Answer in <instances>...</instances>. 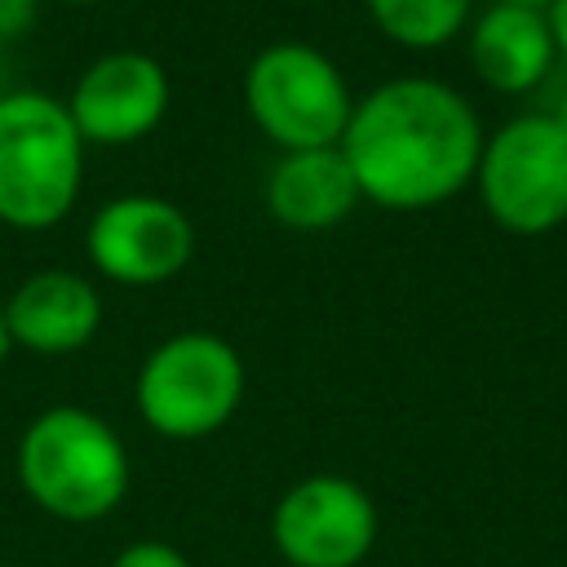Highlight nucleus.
Instances as JSON below:
<instances>
[{
	"instance_id": "obj_1",
	"label": "nucleus",
	"mask_w": 567,
	"mask_h": 567,
	"mask_svg": "<svg viewBox=\"0 0 567 567\" xmlns=\"http://www.w3.org/2000/svg\"><path fill=\"white\" fill-rule=\"evenodd\" d=\"M483 137L461 89L434 75H394L354 97L337 146L368 204L425 213L474 182Z\"/></svg>"
},
{
	"instance_id": "obj_2",
	"label": "nucleus",
	"mask_w": 567,
	"mask_h": 567,
	"mask_svg": "<svg viewBox=\"0 0 567 567\" xmlns=\"http://www.w3.org/2000/svg\"><path fill=\"white\" fill-rule=\"evenodd\" d=\"M18 487L58 523H102L128 496V447L89 408L53 403L27 421L13 452Z\"/></svg>"
},
{
	"instance_id": "obj_3",
	"label": "nucleus",
	"mask_w": 567,
	"mask_h": 567,
	"mask_svg": "<svg viewBox=\"0 0 567 567\" xmlns=\"http://www.w3.org/2000/svg\"><path fill=\"white\" fill-rule=\"evenodd\" d=\"M84 182V137L62 97L40 89L0 93V221L9 230L58 226Z\"/></svg>"
},
{
	"instance_id": "obj_4",
	"label": "nucleus",
	"mask_w": 567,
	"mask_h": 567,
	"mask_svg": "<svg viewBox=\"0 0 567 567\" xmlns=\"http://www.w3.org/2000/svg\"><path fill=\"white\" fill-rule=\"evenodd\" d=\"M244 359L239 350L204 328L164 337L137 368L133 399L142 421L177 443L217 434L244 403Z\"/></svg>"
},
{
	"instance_id": "obj_5",
	"label": "nucleus",
	"mask_w": 567,
	"mask_h": 567,
	"mask_svg": "<svg viewBox=\"0 0 567 567\" xmlns=\"http://www.w3.org/2000/svg\"><path fill=\"white\" fill-rule=\"evenodd\" d=\"M244 106L261 137L279 151H310L341 142L354 93L319 44L275 40L257 49L244 71Z\"/></svg>"
},
{
	"instance_id": "obj_6",
	"label": "nucleus",
	"mask_w": 567,
	"mask_h": 567,
	"mask_svg": "<svg viewBox=\"0 0 567 567\" xmlns=\"http://www.w3.org/2000/svg\"><path fill=\"white\" fill-rule=\"evenodd\" d=\"M487 217L509 235H549L567 221V133L549 111L505 120L483 137L474 168Z\"/></svg>"
},
{
	"instance_id": "obj_7",
	"label": "nucleus",
	"mask_w": 567,
	"mask_h": 567,
	"mask_svg": "<svg viewBox=\"0 0 567 567\" xmlns=\"http://www.w3.org/2000/svg\"><path fill=\"white\" fill-rule=\"evenodd\" d=\"M377 532L372 496L346 474H306L270 509V545L288 567H359Z\"/></svg>"
},
{
	"instance_id": "obj_8",
	"label": "nucleus",
	"mask_w": 567,
	"mask_h": 567,
	"mask_svg": "<svg viewBox=\"0 0 567 567\" xmlns=\"http://www.w3.org/2000/svg\"><path fill=\"white\" fill-rule=\"evenodd\" d=\"M89 266L124 288H155L177 279L195 257L190 217L164 195H115L106 199L84 230Z\"/></svg>"
},
{
	"instance_id": "obj_9",
	"label": "nucleus",
	"mask_w": 567,
	"mask_h": 567,
	"mask_svg": "<svg viewBox=\"0 0 567 567\" xmlns=\"http://www.w3.org/2000/svg\"><path fill=\"white\" fill-rule=\"evenodd\" d=\"M168 102H173V89L159 58L142 49H111L80 71L66 97V111L84 146H128L159 128V120L168 115Z\"/></svg>"
},
{
	"instance_id": "obj_10",
	"label": "nucleus",
	"mask_w": 567,
	"mask_h": 567,
	"mask_svg": "<svg viewBox=\"0 0 567 567\" xmlns=\"http://www.w3.org/2000/svg\"><path fill=\"white\" fill-rule=\"evenodd\" d=\"M4 328L18 350L75 354L102 328V292L80 270L66 266L35 270L4 297Z\"/></svg>"
},
{
	"instance_id": "obj_11",
	"label": "nucleus",
	"mask_w": 567,
	"mask_h": 567,
	"mask_svg": "<svg viewBox=\"0 0 567 567\" xmlns=\"http://www.w3.org/2000/svg\"><path fill=\"white\" fill-rule=\"evenodd\" d=\"M266 213L297 235H323L341 226L354 204L363 199L341 146H310V151H279L266 173Z\"/></svg>"
},
{
	"instance_id": "obj_12",
	"label": "nucleus",
	"mask_w": 567,
	"mask_h": 567,
	"mask_svg": "<svg viewBox=\"0 0 567 567\" xmlns=\"http://www.w3.org/2000/svg\"><path fill=\"white\" fill-rule=\"evenodd\" d=\"M558 62V44L545 9L492 0L470 18V66L496 93H532Z\"/></svg>"
},
{
	"instance_id": "obj_13",
	"label": "nucleus",
	"mask_w": 567,
	"mask_h": 567,
	"mask_svg": "<svg viewBox=\"0 0 567 567\" xmlns=\"http://www.w3.org/2000/svg\"><path fill=\"white\" fill-rule=\"evenodd\" d=\"M363 9L372 27L403 49H439L474 18V0H363Z\"/></svg>"
},
{
	"instance_id": "obj_14",
	"label": "nucleus",
	"mask_w": 567,
	"mask_h": 567,
	"mask_svg": "<svg viewBox=\"0 0 567 567\" xmlns=\"http://www.w3.org/2000/svg\"><path fill=\"white\" fill-rule=\"evenodd\" d=\"M111 567H190V558L168 540H128Z\"/></svg>"
},
{
	"instance_id": "obj_15",
	"label": "nucleus",
	"mask_w": 567,
	"mask_h": 567,
	"mask_svg": "<svg viewBox=\"0 0 567 567\" xmlns=\"http://www.w3.org/2000/svg\"><path fill=\"white\" fill-rule=\"evenodd\" d=\"M40 22V0H0V44L22 40Z\"/></svg>"
},
{
	"instance_id": "obj_16",
	"label": "nucleus",
	"mask_w": 567,
	"mask_h": 567,
	"mask_svg": "<svg viewBox=\"0 0 567 567\" xmlns=\"http://www.w3.org/2000/svg\"><path fill=\"white\" fill-rule=\"evenodd\" d=\"M545 18H549V31H554V44H558V58L567 62V0H554V4L545 9Z\"/></svg>"
},
{
	"instance_id": "obj_17",
	"label": "nucleus",
	"mask_w": 567,
	"mask_h": 567,
	"mask_svg": "<svg viewBox=\"0 0 567 567\" xmlns=\"http://www.w3.org/2000/svg\"><path fill=\"white\" fill-rule=\"evenodd\" d=\"M558 124H563V133H567V84L558 89V97H554V111H549Z\"/></svg>"
},
{
	"instance_id": "obj_18",
	"label": "nucleus",
	"mask_w": 567,
	"mask_h": 567,
	"mask_svg": "<svg viewBox=\"0 0 567 567\" xmlns=\"http://www.w3.org/2000/svg\"><path fill=\"white\" fill-rule=\"evenodd\" d=\"M9 350H13V341H9V328H4V301H0V363H4Z\"/></svg>"
},
{
	"instance_id": "obj_19",
	"label": "nucleus",
	"mask_w": 567,
	"mask_h": 567,
	"mask_svg": "<svg viewBox=\"0 0 567 567\" xmlns=\"http://www.w3.org/2000/svg\"><path fill=\"white\" fill-rule=\"evenodd\" d=\"M505 4H527V9H549L554 0H505Z\"/></svg>"
},
{
	"instance_id": "obj_20",
	"label": "nucleus",
	"mask_w": 567,
	"mask_h": 567,
	"mask_svg": "<svg viewBox=\"0 0 567 567\" xmlns=\"http://www.w3.org/2000/svg\"><path fill=\"white\" fill-rule=\"evenodd\" d=\"M71 4H84V0H71Z\"/></svg>"
}]
</instances>
